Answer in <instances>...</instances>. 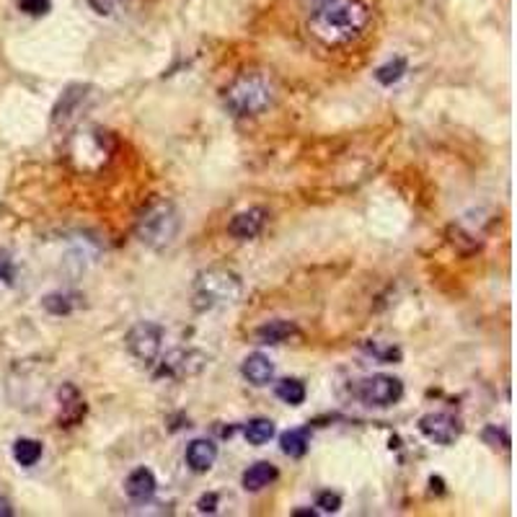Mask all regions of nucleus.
Here are the masks:
<instances>
[{
	"label": "nucleus",
	"instance_id": "obj_1",
	"mask_svg": "<svg viewBox=\"0 0 517 517\" xmlns=\"http://www.w3.org/2000/svg\"><path fill=\"white\" fill-rule=\"evenodd\" d=\"M306 14L308 32L331 50L357 42L370 26V8L365 0H321Z\"/></svg>",
	"mask_w": 517,
	"mask_h": 517
},
{
	"label": "nucleus",
	"instance_id": "obj_2",
	"mask_svg": "<svg viewBox=\"0 0 517 517\" xmlns=\"http://www.w3.org/2000/svg\"><path fill=\"white\" fill-rule=\"evenodd\" d=\"M181 228L179 210L169 199H151L134 220V235L143 246L153 251H163L171 246Z\"/></svg>",
	"mask_w": 517,
	"mask_h": 517
},
{
	"label": "nucleus",
	"instance_id": "obj_3",
	"mask_svg": "<svg viewBox=\"0 0 517 517\" xmlns=\"http://www.w3.org/2000/svg\"><path fill=\"white\" fill-rule=\"evenodd\" d=\"M274 104V86L264 73H241L226 91V106L233 116L264 115Z\"/></svg>",
	"mask_w": 517,
	"mask_h": 517
},
{
	"label": "nucleus",
	"instance_id": "obj_4",
	"mask_svg": "<svg viewBox=\"0 0 517 517\" xmlns=\"http://www.w3.org/2000/svg\"><path fill=\"white\" fill-rule=\"evenodd\" d=\"M244 295V282L235 272L226 267H210L194 280V308L212 310L220 306H233Z\"/></svg>",
	"mask_w": 517,
	"mask_h": 517
},
{
	"label": "nucleus",
	"instance_id": "obj_5",
	"mask_svg": "<svg viewBox=\"0 0 517 517\" xmlns=\"http://www.w3.org/2000/svg\"><path fill=\"white\" fill-rule=\"evenodd\" d=\"M112 151H115V140L101 127H80L68 140V158L78 171H98L109 161Z\"/></svg>",
	"mask_w": 517,
	"mask_h": 517
},
{
	"label": "nucleus",
	"instance_id": "obj_6",
	"mask_svg": "<svg viewBox=\"0 0 517 517\" xmlns=\"http://www.w3.org/2000/svg\"><path fill=\"white\" fill-rule=\"evenodd\" d=\"M125 345L134 360H140L143 365H153L163 346V326L153 324V321H140L127 331Z\"/></svg>",
	"mask_w": 517,
	"mask_h": 517
},
{
	"label": "nucleus",
	"instance_id": "obj_7",
	"mask_svg": "<svg viewBox=\"0 0 517 517\" xmlns=\"http://www.w3.org/2000/svg\"><path fill=\"white\" fill-rule=\"evenodd\" d=\"M357 396L370 409H388V406L402 402L403 383L399 378L383 375V373L381 375H370V378H365L363 383H360Z\"/></svg>",
	"mask_w": 517,
	"mask_h": 517
},
{
	"label": "nucleus",
	"instance_id": "obj_8",
	"mask_svg": "<svg viewBox=\"0 0 517 517\" xmlns=\"http://www.w3.org/2000/svg\"><path fill=\"white\" fill-rule=\"evenodd\" d=\"M460 429L463 424L458 417L448 411H432L420 420V432L435 445H453L460 438Z\"/></svg>",
	"mask_w": 517,
	"mask_h": 517
},
{
	"label": "nucleus",
	"instance_id": "obj_9",
	"mask_svg": "<svg viewBox=\"0 0 517 517\" xmlns=\"http://www.w3.org/2000/svg\"><path fill=\"white\" fill-rule=\"evenodd\" d=\"M91 88L88 86H83V83H76V86H70L62 97H60L58 106H55V112H52V125L58 127V130H70L73 125L78 122V115H83V109H86V104H88V94Z\"/></svg>",
	"mask_w": 517,
	"mask_h": 517
},
{
	"label": "nucleus",
	"instance_id": "obj_10",
	"mask_svg": "<svg viewBox=\"0 0 517 517\" xmlns=\"http://www.w3.org/2000/svg\"><path fill=\"white\" fill-rule=\"evenodd\" d=\"M208 365V357L197 349H173L161 360V375L169 378H189L202 373Z\"/></svg>",
	"mask_w": 517,
	"mask_h": 517
},
{
	"label": "nucleus",
	"instance_id": "obj_11",
	"mask_svg": "<svg viewBox=\"0 0 517 517\" xmlns=\"http://www.w3.org/2000/svg\"><path fill=\"white\" fill-rule=\"evenodd\" d=\"M267 217L269 212L264 208H249V210L233 215V220L228 223V233L235 241H251L264 230Z\"/></svg>",
	"mask_w": 517,
	"mask_h": 517
},
{
	"label": "nucleus",
	"instance_id": "obj_12",
	"mask_svg": "<svg viewBox=\"0 0 517 517\" xmlns=\"http://www.w3.org/2000/svg\"><path fill=\"white\" fill-rule=\"evenodd\" d=\"M58 402H60V427H73L78 421L86 417V402L80 396L73 383H62L58 391Z\"/></svg>",
	"mask_w": 517,
	"mask_h": 517
},
{
	"label": "nucleus",
	"instance_id": "obj_13",
	"mask_svg": "<svg viewBox=\"0 0 517 517\" xmlns=\"http://www.w3.org/2000/svg\"><path fill=\"white\" fill-rule=\"evenodd\" d=\"M155 489H158V481H155L153 471L145 468V466L134 468L133 474L127 476V481H125V492H127V497L133 499V502H137V504L151 502V499L155 497Z\"/></svg>",
	"mask_w": 517,
	"mask_h": 517
},
{
	"label": "nucleus",
	"instance_id": "obj_14",
	"mask_svg": "<svg viewBox=\"0 0 517 517\" xmlns=\"http://www.w3.org/2000/svg\"><path fill=\"white\" fill-rule=\"evenodd\" d=\"M184 458H187V466L192 468L194 474H208L215 466V460H217V445L212 440H205V438L192 440Z\"/></svg>",
	"mask_w": 517,
	"mask_h": 517
},
{
	"label": "nucleus",
	"instance_id": "obj_15",
	"mask_svg": "<svg viewBox=\"0 0 517 517\" xmlns=\"http://www.w3.org/2000/svg\"><path fill=\"white\" fill-rule=\"evenodd\" d=\"M241 375H244L251 385H256V388L269 385L272 383V378H274V363L269 360L267 355L254 352V355H249V357L244 360V365H241Z\"/></svg>",
	"mask_w": 517,
	"mask_h": 517
},
{
	"label": "nucleus",
	"instance_id": "obj_16",
	"mask_svg": "<svg viewBox=\"0 0 517 517\" xmlns=\"http://www.w3.org/2000/svg\"><path fill=\"white\" fill-rule=\"evenodd\" d=\"M277 468L267 463V460H259V463H254L249 471L244 474V489L246 492H262V489H267L269 484H274L277 481Z\"/></svg>",
	"mask_w": 517,
	"mask_h": 517
},
{
	"label": "nucleus",
	"instance_id": "obj_17",
	"mask_svg": "<svg viewBox=\"0 0 517 517\" xmlns=\"http://www.w3.org/2000/svg\"><path fill=\"white\" fill-rule=\"evenodd\" d=\"M295 334H298V328L290 321H269L256 328V342L259 345H285Z\"/></svg>",
	"mask_w": 517,
	"mask_h": 517
},
{
	"label": "nucleus",
	"instance_id": "obj_18",
	"mask_svg": "<svg viewBox=\"0 0 517 517\" xmlns=\"http://www.w3.org/2000/svg\"><path fill=\"white\" fill-rule=\"evenodd\" d=\"M280 448L282 453L290 456V458H303L310 448V429L308 427H300V429H288L282 438H280Z\"/></svg>",
	"mask_w": 517,
	"mask_h": 517
},
{
	"label": "nucleus",
	"instance_id": "obj_19",
	"mask_svg": "<svg viewBox=\"0 0 517 517\" xmlns=\"http://www.w3.org/2000/svg\"><path fill=\"white\" fill-rule=\"evenodd\" d=\"M14 458L23 468L37 466L39 458H42V442L32 440V438H21V440L14 442Z\"/></svg>",
	"mask_w": 517,
	"mask_h": 517
},
{
	"label": "nucleus",
	"instance_id": "obj_20",
	"mask_svg": "<svg viewBox=\"0 0 517 517\" xmlns=\"http://www.w3.org/2000/svg\"><path fill=\"white\" fill-rule=\"evenodd\" d=\"M274 393H277L280 402L288 403V406H300V403L306 402V385L300 383L298 378H285V381H280L277 388H274Z\"/></svg>",
	"mask_w": 517,
	"mask_h": 517
},
{
	"label": "nucleus",
	"instance_id": "obj_21",
	"mask_svg": "<svg viewBox=\"0 0 517 517\" xmlns=\"http://www.w3.org/2000/svg\"><path fill=\"white\" fill-rule=\"evenodd\" d=\"M244 435L251 445H264L274 438V421L267 420V417H256L244 427Z\"/></svg>",
	"mask_w": 517,
	"mask_h": 517
},
{
	"label": "nucleus",
	"instance_id": "obj_22",
	"mask_svg": "<svg viewBox=\"0 0 517 517\" xmlns=\"http://www.w3.org/2000/svg\"><path fill=\"white\" fill-rule=\"evenodd\" d=\"M406 73V60L396 58L391 60V62H385L381 65L378 70H375V78H378V83H383V86H393V83H399Z\"/></svg>",
	"mask_w": 517,
	"mask_h": 517
},
{
	"label": "nucleus",
	"instance_id": "obj_23",
	"mask_svg": "<svg viewBox=\"0 0 517 517\" xmlns=\"http://www.w3.org/2000/svg\"><path fill=\"white\" fill-rule=\"evenodd\" d=\"M42 306L47 308L50 313H55V316H65V313H70V310H73L70 295H62V292H52V295H47V298L42 300Z\"/></svg>",
	"mask_w": 517,
	"mask_h": 517
},
{
	"label": "nucleus",
	"instance_id": "obj_24",
	"mask_svg": "<svg viewBox=\"0 0 517 517\" xmlns=\"http://www.w3.org/2000/svg\"><path fill=\"white\" fill-rule=\"evenodd\" d=\"M484 442H489L492 448H502V450H507L510 448V435H507V429H502V427H486L484 429Z\"/></svg>",
	"mask_w": 517,
	"mask_h": 517
},
{
	"label": "nucleus",
	"instance_id": "obj_25",
	"mask_svg": "<svg viewBox=\"0 0 517 517\" xmlns=\"http://www.w3.org/2000/svg\"><path fill=\"white\" fill-rule=\"evenodd\" d=\"M316 507H321V512H339L342 507V497L337 492H321L316 497Z\"/></svg>",
	"mask_w": 517,
	"mask_h": 517
},
{
	"label": "nucleus",
	"instance_id": "obj_26",
	"mask_svg": "<svg viewBox=\"0 0 517 517\" xmlns=\"http://www.w3.org/2000/svg\"><path fill=\"white\" fill-rule=\"evenodd\" d=\"M19 8L29 16H44L50 11V0H19Z\"/></svg>",
	"mask_w": 517,
	"mask_h": 517
},
{
	"label": "nucleus",
	"instance_id": "obj_27",
	"mask_svg": "<svg viewBox=\"0 0 517 517\" xmlns=\"http://www.w3.org/2000/svg\"><path fill=\"white\" fill-rule=\"evenodd\" d=\"M197 510L205 515V512H215L217 510V494L212 492V494H205V497L197 502Z\"/></svg>",
	"mask_w": 517,
	"mask_h": 517
},
{
	"label": "nucleus",
	"instance_id": "obj_28",
	"mask_svg": "<svg viewBox=\"0 0 517 517\" xmlns=\"http://www.w3.org/2000/svg\"><path fill=\"white\" fill-rule=\"evenodd\" d=\"M14 515V510L8 507V502H0V517H11Z\"/></svg>",
	"mask_w": 517,
	"mask_h": 517
},
{
	"label": "nucleus",
	"instance_id": "obj_29",
	"mask_svg": "<svg viewBox=\"0 0 517 517\" xmlns=\"http://www.w3.org/2000/svg\"><path fill=\"white\" fill-rule=\"evenodd\" d=\"M300 3H303V8H313V5H316V3H321V0H300Z\"/></svg>",
	"mask_w": 517,
	"mask_h": 517
}]
</instances>
